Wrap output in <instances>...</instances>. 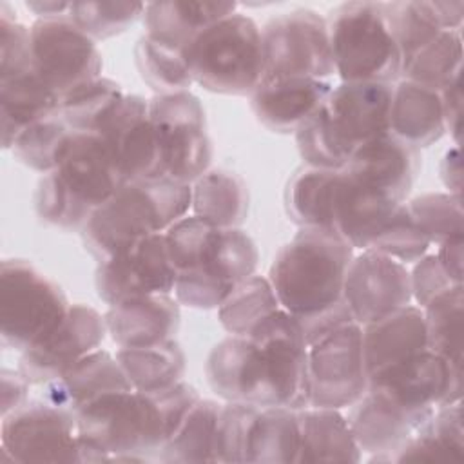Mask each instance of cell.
I'll return each instance as SVG.
<instances>
[{
    "label": "cell",
    "instance_id": "7a4b0ae2",
    "mask_svg": "<svg viewBox=\"0 0 464 464\" xmlns=\"http://www.w3.org/2000/svg\"><path fill=\"white\" fill-rule=\"evenodd\" d=\"M353 254L339 234L326 228H299L276 254L266 277L279 306L297 319L308 344L353 323L343 297Z\"/></svg>",
    "mask_w": 464,
    "mask_h": 464
},
{
    "label": "cell",
    "instance_id": "ab89813d",
    "mask_svg": "<svg viewBox=\"0 0 464 464\" xmlns=\"http://www.w3.org/2000/svg\"><path fill=\"white\" fill-rule=\"evenodd\" d=\"M72 136L74 130L56 109L54 112L29 125L16 138L11 150L24 165L45 174L58 167Z\"/></svg>",
    "mask_w": 464,
    "mask_h": 464
},
{
    "label": "cell",
    "instance_id": "7bdbcfd3",
    "mask_svg": "<svg viewBox=\"0 0 464 464\" xmlns=\"http://www.w3.org/2000/svg\"><path fill=\"white\" fill-rule=\"evenodd\" d=\"M462 304L460 285L437 295L422 308L428 350L459 366H462Z\"/></svg>",
    "mask_w": 464,
    "mask_h": 464
},
{
    "label": "cell",
    "instance_id": "52a82bcc",
    "mask_svg": "<svg viewBox=\"0 0 464 464\" xmlns=\"http://www.w3.org/2000/svg\"><path fill=\"white\" fill-rule=\"evenodd\" d=\"M190 207L187 183L169 178L125 181L83 225L85 248L102 261L138 237L163 234Z\"/></svg>",
    "mask_w": 464,
    "mask_h": 464
},
{
    "label": "cell",
    "instance_id": "d6a6232c",
    "mask_svg": "<svg viewBox=\"0 0 464 464\" xmlns=\"http://www.w3.org/2000/svg\"><path fill=\"white\" fill-rule=\"evenodd\" d=\"M192 214L221 228H241L248 216L246 181L228 169H208L190 185Z\"/></svg>",
    "mask_w": 464,
    "mask_h": 464
},
{
    "label": "cell",
    "instance_id": "8992f818",
    "mask_svg": "<svg viewBox=\"0 0 464 464\" xmlns=\"http://www.w3.org/2000/svg\"><path fill=\"white\" fill-rule=\"evenodd\" d=\"M123 183L103 138L98 132H74L58 167L42 174L34 208L47 225L82 230Z\"/></svg>",
    "mask_w": 464,
    "mask_h": 464
},
{
    "label": "cell",
    "instance_id": "681fc988",
    "mask_svg": "<svg viewBox=\"0 0 464 464\" xmlns=\"http://www.w3.org/2000/svg\"><path fill=\"white\" fill-rule=\"evenodd\" d=\"M256 406L241 402H221L216 428V462H243L245 439Z\"/></svg>",
    "mask_w": 464,
    "mask_h": 464
},
{
    "label": "cell",
    "instance_id": "7402d4cb",
    "mask_svg": "<svg viewBox=\"0 0 464 464\" xmlns=\"http://www.w3.org/2000/svg\"><path fill=\"white\" fill-rule=\"evenodd\" d=\"M419 169L420 150L390 130L357 147L343 167L353 181L393 203L406 201Z\"/></svg>",
    "mask_w": 464,
    "mask_h": 464
},
{
    "label": "cell",
    "instance_id": "8d00e7d4",
    "mask_svg": "<svg viewBox=\"0 0 464 464\" xmlns=\"http://www.w3.org/2000/svg\"><path fill=\"white\" fill-rule=\"evenodd\" d=\"M221 402L199 397L179 428L158 451L163 462H216V428Z\"/></svg>",
    "mask_w": 464,
    "mask_h": 464
},
{
    "label": "cell",
    "instance_id": "4dcf8cb0",
    "mask_svg": "<svg viewBox=\"0 0 464 464\" xmlns=\"http://www.w3.org/2000/svg\"><path fill=\"white\" fill-rule=\"evenodd\" d=\"M60 98L27 69L0 80V125L2 147L13 149L16 138L34 121L54 112Z\"/></svg>",
    "mask_w": 464,
    "mask_h": 464
},
{
    "label": "cell",
    "instance_id": "4316f807",
    "mask_svg": "<svg viewBox=\"0 0 464 464\" xmlns=\"http://www.w3.org/2000/svg\"><path fill=\"white\" fill-rule=\"evenodd\" d=\"M397 205L401 203H393L364 188L341 169L334 198L332 230L353 250H366Z\"/></svg>",
    "mask_w": 464,
    "mask_h": 464
},
{
    "label": "cell",
    "instance_id": "f907efd6",
    "mask_svg": "<svg viewBox=\"0 0 464 464\" xmlns=\"http://www.w3.org/2000/svg\"><path fill=\"white\" fill-rule=\"evenodd\" d=\"M411 279V295L417 306L424 308L430 301H433L437 295L460 286V283H455L442 268L435 254L422 256L417 263H413V268L410 272Z\"/></svg>",
    "mask_w": 464,
    "mask_h": 464
},
{
    "label": "cell",
    "instance_id": "6f0895ef",
    "mask_svg": "<svg viewBox=\"0 0 464 464\" xmlns=\"http://www.w3.org/2000/svg\"><path fill=\"white\" fill-rule=\"evenodd\" d=\"M27 11H31L36 20H51V18H63L69 16L71 2H58V0H38V2H25Z\"/></svg>",
    "mask_w": 464,
    "mask_h": 464
},
{
    "label": "cell",
    "instance_id": "60d3db41",
    "mask_svg": "<svg viewBox=\"0 0 464 464\" xmlns=\"http://www.w3.org/2000/svg\"><path fill=\"white\" fill-rule=\"evenodd\" d=\"M123 96L120 83L98 76L63 94L58 111L74 132H96Z\"/></svg>",
    "mask_w": 464,
    "mask_h": 464
},
{
    "label": "cell",
    "instance_id": "ac0fdd59",
    "mask_svg": "<svg viewBox=\"0 0 464 464\" xmlns=\"http://www.w3.org/2000/svg\"><path fill=\"white\" fill-rule=\"evenodd\" d=\"M105 335V317L89 304L74 303L53 334L20 353L18 370L31 386H44L98 350Z\"/></svg>",
    "mask_w": 464,
    "mask_h": 464
},
{
    "label": "cell",
    "instance_id": "484cf974",
    "mask_svg": "<svg viewBox=\"0 0 464 464\" xmlns=\"http://www.w3.org/2000/svg\"><path fill=\"white\" fill-rule=\"evenodd\" d=\"M361 330L368 377L428 348L424 312L417 304H406Z\"/></svg>",
    "mask_w": 464,
    "mask_h": 464
},
{
    "label": "cell",
    "instance_id": "44dd1931",
    "mask_svg": "<svg viewBox=\"0 0 464 464\" xmlns=\"http://www.w3.org/2000/svg\"><path fill=\"white\" fill-rule=\"evenodd\" d=\"M435 411V410H433ZM433 411H419L404 406L386 392L368 386L364 395L348 408V422L362 453L372 462H388Z\"/></svg>",
    "mask_w": 464,
    "mask_h": 464
},
{
    "label": "cell",
    "instance_id": "ba28073f",
    "mask_svg": "<svg viewBox=\"0 0 464 464\" xmlns=\"http://www.w3.org/2000/svg\"><path fill=\"white\" fill-rule=\"evenodd\" d=\"M183 56L194 83L216 94L250 96L263 80L261 27L239 11L201 29Z\"/></svg>",
    "mask_w": 464,
    "mask_h": 464
},
{
    "label": "cell",
    "instance_id": "f546056e",
    "mask_svg": "<svg viewBox=\"0 0 464 464\" xmlns=\"http://www.w3.org/2000/svg\"><path fill=\"white\" fill-rule=\"evenodd\" d=\"M299 413L295 462H359L362 451L343 410L306 406Z\"/></svg>",
    "mask_w": 464,
    "mask_h": 464
},
{
    "label": "cell",
    "instance_id": "7dc6e473",
    "mask_svg": "<svg viewBox=\"0 0 464 464\" xmlns=\"http://www.w3.org/2000/svg\"><path fill=\"white\" fill-rule=\"evenodd\" d=\"M384 5L402 62L444 31L431 20L424 2H384Z\"/></svg>",
    "mask_w": 464,
    "mask_h": 464
},
{
    "label": "cell",
    "instance_id": "83f0119b",
    "mask_svg": "<svg viewBox=\"0 0 464 464\" xmlns=\"http://www.w3.org/2000/svg\"><path fill=\"white\" fill-rule=\"evenodd\" d=\"M236 11V2L165 0L145 4L141 18L147 38L183 51L201 29Z\"/></svg>",
    "mask_w": 464,
    "mask_h": 464
},
{
    "label": "cell",
    "instance_id": "d4e9b609",
    "mask_svg": "<svg viewBox=\"0 0 464 464\" xmlns=\"http://www.w3.org/2000/svg\"><path fill=\"white\" fill-rule=\"evenodd\" d=\"M127 388L132 386L116 355L98 348L44 384L42 399L74 417L80 408L102 393Z\"/></svg>",
    "mask_w": 464,
    "mask_h": 464
},
{
    "label": "cell",
    "instance_id": "9f6ffc18",
    "mask_svg": "<svg viewBox=\"0 0 464 464\" xmlns=\"http://www.w3.org/2000/svg\"><path fill=\"white\" fill-rule=\"evenodd\" d=\"M440 178L450 194L462 196V163H460V147L453 145L446 150L440 163Z\"/></svg>",
    "mask_w": 464,
    "mask_h": 464
},
{
    "label": "cell",
    "instance_id": "9a60e30c",
    "mask_svg": "<svg viewBox=\"0 0 464 464\" xmlns=\"http://www.w3.org/2000/svg\"><path fill=\"white\" fill-rule=\"evenodd\" d=\"M29 33L31 69L58 98L102 76L103 62L96 42L69 16L34 20Z\"/></svg>",
    "mask_w": 464,
    "mask_h": 464
},
{
    "label": "cell",
    "instance_id": "db71d44e",
    "mask_svg": "<svg viewBox=\"0 0 464 464\" xmlns=\"http://www.w3.org/2000/svg\"><path fill=\"white\" fill-rule=\"evenodd\" d=\"M431 20L444 31H460L464 20V2H424Z\"/></svg>",
    "mask_w": 464,
    "mask_h": 464
},
{
    "label": "cell",
    "instance_id": "bcb514c9",
    "mask_svg": "<svg viewBox=\"0 0 464 464\" xmlns=\"http://www.w3.org/2000/svg\"><path fill=\"white\" fill-rule=\"evenodd\" d=\"M430 246V239L419 228L406 201L395 207L370 245L372 250H377L402 265L417 263L422 256L428 254Z\"/></svg>",
    "mask_w": 464,
    "mask_h": 464
},
{
    "label": "cell",
    "instance_id": "30bf717a",
    "mask_svg": "<svg viewBox=\"0 0 464 464\" xmlns=\"http://www.w3.org/2000/svg\"><path fill=\"white\" fill-rule=\"evenodd\" d=\"M71 303L62 286L25 259L0 266V339L9 350L25 352L63 321Z\"/></svg>",
    "mask_w": 464,
    "mask_h": 464
},
{
    "label": "cell",
    "instance_id": "836d02e7",
    "mask_svg": "<svg viewBox=\"0 0 464 464\" xmlns=\"http://www.w3.org/2000/svg\"><path fill=\"white\" fill-rule=\"evenodd\" d=\"M341 169L303 165L286 183L285 207L299 228L332 230L334 198ZM334 232V230H332Z\"/></svg>",
    "mask_w": 464,
    "mask_h": 464
},
{
    "label": "cell",
    "instance_id": "f1b7e54d",
    "mask_svg": "<svg viewBox=\"0 0 464 464\" xmlns=\"http://www.w3.org/2000/svg\"><path fill=\"white\" fill-rule=\"evenodd\" d=\"M390 132L419 150L439 141L446 134L440 91L410 80L395 82L390 107Z\"/></svg>",
    "mask_w": 464,
    "mask_h": 464
},
{
    "label": "cell",
    "instance_id": "b9f144b4",
    "mask_svg": "<svg viewBox=\"0 0 464 464\" xmlns=\"http://www.w3.org/2000/svg\"><path fill=\"white\" fill-rule=\"evenodd\" d=\"M134 60L141 80L154 94L183 92L194 83L183 51L161 45L145 34L134 47Z\"/></svg>",
    "mask_w": 464,
    "mask_h": 464
},
{
    "label": "cell",
    "instance_id": "5b68a950",
    "mask_svg": "<svg viewBox=\"0 0 464 464\" xmlns=\"http://www.w3.org/2000/svg\"><path fill=\"white\" fill-rule=\"evenodd\" d=\"M393 83L341 82L297 130V150L310 167L343 169L362 143L390 130Z\"/></svg>",
    "mask_w": 464,
    "mask_h": 464
},
{
    "label": "cell",
    "instance_id": "f35d334b",
    "mask_svg": "<svg viewBox=\"0 0 464 464\" xmlns=\"http://www.w3.org/2000/svg\"><path fill=\"white\" fill-rule=\"evenodd\" d=\"M268 277L254 274L218 306V319L228 335H248L265 317L279 310Z\"/></svg>",
    "mask_w": 464,
    "mask_h": 464
},
{
    "label": "cell",
    "instance_id": "4fadbf2b",
    "mask_svg": "<svg viewBox=\"0 0 464 464\" xmlns=\"http://www.w3.org/2000/svg\"><path fill=\"white\" fill-rule=\"evenodd\" d=\"M0 453L7 462H85L76 419L42 397L2 417Z\"/></svg>",
    "mask_w": 464,
    "mask_h": 464
},
{
    "label": "cell",
    "instance_id": "11a10c76",
    "mask_svg": "<svg viewBox=\"0 0 464 464\" xmlns=\"http://www.w3.org/2000/svg\"><path fill=\"white\" fill-rule=\"evenodd\" d=\"M462 236L451 237L437 245V259L442 265L444 272L455 281L462 285Z\"/></svg>",
    "mask_w": 464,
    "mask_h": 464
},
{
    "label": "cell",
    "instance_id": "f5cc1de1",
    "mask_svg": "<svg viewBox=\"0 0 464 464\" xmlns=\"http://www.w3.org/2000/svg\"><path fill=\"white\" fill-rule=\"evenodd\" d=\"M2 417L9 415L11 411L18 410L29 401V388L31 382L24 377L20 370H9L2 368Z\"/></svg>",
    "mask_w": 464,
    "mask_h": 464
},
{
    "label": "cell",
    "instance_id": "603a6c76",
    "mask_svg": "<svg viewBox=\"0 0 464 464\" xmlns=\"http://www.w3.org/2000/svg\"><path fill=\"white\" fill-rule=\"evenodd\" d=\"M334 83L317 78L263 80L250 94L257 121L281 134L294 132L324 103Z\"/></svg>",
    "mask_w": 464,
    "mask_h": 464
},
{
    "label": "cell",
    "instance_id": "74e56055",
    "mask_svg": "<svg viewBox=\"0 0 464 464\" xmlns=\"http://www.w3.org/2000/svg\"><path fill=\"white\" fill-rule=\"evenodd\" d=\"M462 76V34L440 31L426 45L402 62L401 80H410L435 91Z\"/></svg>",
    "mask_w": 464,
    "mask_h": 464
},
{
    "label": "cell",
    "instance_id": "cb8c5ba5",
    "mask_svg": "<svg viewBox=\"0 0 464 464\" xmlns=\"http://www.w3.org/2000/svg\"><path fill=\"white\" fill-rule=\"evenodd\" d=\"M103 317L116 346L132 348L174 339L181 312L172 294H150L109 304Z\"/></svg>",
    "mask_w": 464,
    "mask_h": 464
},
{
    "label": "cell",
    "instance_id": "816d5d0a",
    "mask_svg": "<svg viewBox=\"0 0 464 464\" xmlns=\"http://www.w3.org/2000/svg\"><path fill=\"white\" fill-rule=\"evenodd\" d=\"M442 100V112H444V127L446 132L451 136L453 145L460 147L462 136V76L450 82L440 91Z\"/></svg>",
    "mask_w": 464,
    "mask_h": 464
},
{
    "label": "cell",
    "instance_id": "c3c4849f",
    "mask_svg": "<svg viewBox=\"0 0 464 464\" xmlns=\"http://www.w3.org/2000/svg\"><path fill=\"white\" fill-rule=\"evenodd\" d=\"M31 69V33L7 2L0 4V80Z\"/></svg>",
    "mask_w": 464,
    "mask_h": 464
},
{
    "label": "cell",
    "instance_id": "f6af8a7d",
    "mask_svg": "<svg viewBox=\"0 0 464 464\" xmlns=\"http://www.w3.org/2000/svg\"><path fill=\"white\" fill-rule=\"evenodd\" d=\"M141 2H71L69 18L94 42L107 40L123 33L138 18L143 16Z\"/></svg>",
    "mask_w": 464,
    "mask_h": 464
},
{
    "label": "cell",
    "instance_id": "6da1fadb",
    "mask_svg": "<svg viewBox=\"0 0 464 464\" xmlns=\"http://www.w3.org/2000/svg\"><path fill=\"white\" fill-rule=\"evenodd\" d=\"M207 382L225 402L308 406V343L295 317L283 308L248 335H227L208 353Z\"/></svg>",
    "mask_w": 464,
    "mask_h": 464
},
{
    "label": "cell",
    "instance_id": "ee69618b",
    "mask_svg": "<svg viewBox=\"0 0 464 464\" xmlns=\"http://www.w3.org/2000/svg\"><path fill=\"white\" fill-rule=\"evenodd\" d=\"M406 205L431 245H439L464 234L462 196L450 192H428L406 201Z\"/></svg>",
    "mask_w": 464,
    "mask_h": 464
},
{
    "label": "cell",
    "instance_id": "e0dca14e",
    "mask_svg": "<svg viewBox=\"0 0 464 464\" xmlns=\"http://www.w3.org/2000/svg\"><path fill=\"white\" fill-rule=\"evenodd\" d=\"M343 297L352 321L364 326L411 304L410 270L377 250H361L348 265Z\"/></svg>",
    "mask_w": 464,
    "mask_h": 464
},
{
    "label": "cell",
    "instance_id": "5bb4252c",
    "mask_svg": "<svg viewBox=\"0 0 464 464\" xmlns=\"http://www.w3.org/2000/svg\"><path fill=\"white\" fill-rule=\"evenodd\" d=\"M368 390L362 330L346 323L308 344V406L344 410Z\"/></svg>",
    "mask_w": 464,
    "mask_h": 464
},
{
    "label": "cell",
    "instance_id": "8fae6325",
    "mask_svg": "<svg viewBox=\"0 0 464 464\" xmlns=\"http://www.w3.org/2000/svg\"><path fill=\"white\" fill-rule=\"evenodd\" d=\"M149 114L163 178L192 185L212 163V141L199 98L190 91L154 94L149 100Z\"/></svg>",
    "mask_w": 464,
    "mask_h": 464
},
{
    "label": "cell",
    "instance_id": "d590c367",
    "mask_svg": "<svg viewBox=\"0 0 464 464\" xmlns=\"http://www.w3.org/2000/svg\"><path fill=\"white\" fill-rule=\"evenodd\" d=\"M114 355L134 390L158 392L183 381L187 359L176 339L149 346L118 348Z\"/></svg>",
    "mask_w": 464,
    "mask_h": 464
},
{
    "label": "cell",
    "instance_id": "7c38bea8",
    "mask_svg": "<svg viewBox=\"0 0 464 464\" xmlns=\"http://www.w3.org/2000/svg\"><path fill=\"white\" fill-rule=\"evenodd\" d=\"M261 38L263 80H330L335 74L326 18L314 9L299 7L272 16L261 27Z\"/></svg>",
    "mask_w": 464,
    "mask_h": 464
},
{
    "label": "cell",
    "instance_id": "e575fe53",
    "mask_svg": "<svg viewBox=\"0 0 464 464\" xmlns=\"http://www.w3.org/2000/svg\"><path fill=\"white\" fill-rule=\"evenodd\" d=\"M464 428L460 401L435 408L431 417L397 450L388 462L462 460Z\"/></svg>",
    "mask_w": 464,
    "mask_h": 464
},
{
    "label": "cell",
    "instance_id": "3957f363",
    "mask_svg": "<svg viewBox=\"0 0 464 464\" xmlns=\"http://www.w3.org/2000/svg\"><path fill=\"white\" fill-rule=\"evenodd\" d=\"M199 397L185 381L158 392H107L78 410L76 430L94 462L145 460L167 444Z\"/></svg>",
    "mask_w": 464,
    "mask_h": 464
},
{
    "label": "cell",
    "instance_id": "d6986e66",
    "mask_svg": "<svg viewBox=\"0 0 464 464\" xmlns=\"http://www.w3.org/2000/svg\"><path fill=\"white\" fill-rule=\"evenodd\" d=\"M368 386L386 392L411 410L433 411L442 404L460 401L462 366L426 348L370 375Z\"/></svg>",
    "mask_w": 464,
    "mask_h": 464
},
{
    "label": "cell",
    "instance_id": "277c9868",
    "mask_svg": "<svg viewBox=\"0 0 464 464\" xmlns=\"http://www.w3.org/2000/svg\"><path fill=\"white\" fill-rule=\"evenodd\" d=\"M176 270L174 297L198 310H218L237 285L256 274L259 252L243 228H221L187 214L165 232Z\"/></svg>",
    "mask_w": 464,
    "mask_h": 464
},
{
    "label": "cell",
    "instance_id": "2e32d148",
    "mask_svg": "<svg viewBox=\"0 0 464 464\" xmlns=\"http://www.w3.org/2000/svg\"><path fill=\"white\" fill-rule=\"evenodd\" d=\"M94 283L98 297L107 304L138 295L174 294L176 270L165 234L138 237L98 261Z\"/></svg>",
    "mask_w": 464,
    "mask_h": 464
},
{
    "label": "cell",
    "instance_id": "9c48e42d",
    "mask_svg": "<svg viewBox=\"0 0 464 464\" xmlns=\"http://www.w3.org/2000/svg\"><path fill=\"white\" fill-rule=\"evenodd\" d=\"M335 74L341 82L401 80L402 54L384 2H344L326 16Z\"/></svg>",
    "mask_w": 464,
    "mask_h": 464
},
{
    "label": "cell",
    "instance_id": "ffe728a7",
    "mask_svg": "<svg viewBox=\"0 0 464 464\" xmlns=\"http://www.w3.org/2000/svg\"><path fill=\"white\" fill-rule=\"evenodd\" d=\"M96 132L103 138L125 181L163 178L149 100L125 94Z\"/></svg>",
    "mask_w": 464,
    "mask_h": 464
},
{
    "label": "cell",
    "instance_id": "1f68e13d",
    "mask_svg": "<svg viewBox=\"0 0 464 464\" xmlns=\"http://www.w3.org/2000/svg\"><path fill=\"white\" fill-rule=\"evenodd\" d=\"M297 411L285 406H256L246 428L243 462H295L299 450Z\"/></svg>",
    "mask_w": 464,
    "mask_h": 464
}]
</instances>
